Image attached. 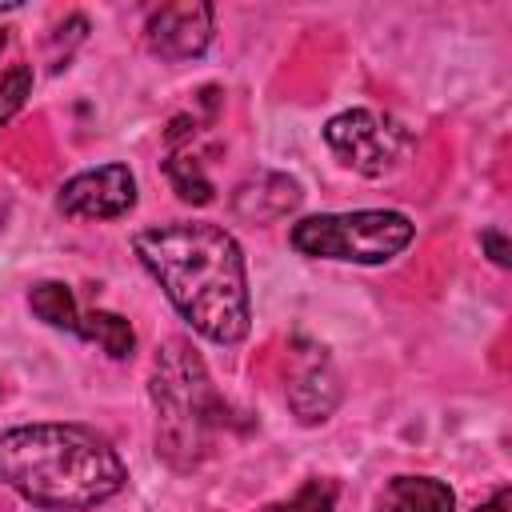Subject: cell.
Instances as JSON below:
<instances>
[{"mask_svg":"<svg viewBox=\"0 0 512 512\" xmlns=\"http://www.w3.org/2000/svg\"><path fill=\"white\" fill-rule=\"evenodd\" d=\"M28 92H32V68L28 64H8V68H0V124L12 116V112H20V104L28 100Z\"/></svg>","mask_w":512,"mask_h":512,"instance_id":"cell-14","label":"cell"},{"mask_svg":"<svg viewBox=\"0 0 512 512\" xmlns=\"http://www.w3.org/2000/svg\"><path fill=\"white\" fill-rule=\"evenodd\" d=\"M4 44H8V36H4V32H0V52H4Z\"/></svg>","mask_w":512,"mask_h":512,"instance_id":"cell-18","label":"cell"},{"mask_svg":"<svg viewBox=\"0 0 512 512\" xmlns=\"http://www.w3.org/2000/svg\"><path fill=\"white\" fill-rule=\"evenodd\" d=\"M132 248L200 336L212 344H240L248 336V272L232 232L204 220H176L136 232Z\"/></svg>","mask_w":512,"mask_h":512,"instance_id":"cell-1","label":"cell"},{"mask_svg":"<svg viewBox=\"0 0 512 512\" xmlns=\"http://www.w3.org/2000/svg\"><path fill=\"white\" fill-rule=\"evenodd\" d=\"M296 204H300V184L292 176H280V172H256V176H248L236 188V200H232V208L244 220H256V224L280 220Z\"/></svg>","mask_w":512,"mask_h":512,"instance_id":"cell-9","label":"cell"},{"mask_svg":"<svg viewBox=\"0 0 512 512\" xmlns=\"http://www.w3.org/2000/svg\"><path fill=\"white\" fill-rule=\"evenodd\" d=\"M152 404H156V448L172 468H196L224 416L204 360L188 340H164L152 360Z\"/></svg>","mask_w":512,"mask_h":512,"instance_id":"cell-3","label":"cell"},{"mask_svg":"<svg viewBox=\"0 0 512 512\" xmlns=\"http://www.w3.org/2000/svg\"><path fill=\"white\" fill-rule=\"evenodd\" d=\"M456 496L432 476H396L384 492V512H452Z\"/></svg>","mask_w":512,"mask_h":512,"instance_id":"cell-10","label":"cell"},{"mask_svg":"<svg viewBox=\"0 0 512 512\" xmlns=\"http://www.w3.org/2000/svg\"><path fill=\"white\" fill-rule=\"evenodd\" d=\"M28 308H32L44 324H52V328H64V332H76V328H80L76 296H72V288L60 284V280H44V284H36V288L28 292Z\"/></svg>","mask_w":512,"mask_h":512,"instance_id":"cell-11","label":"cell"},{"mask_svg":"<svg viewBox=\"0 0 512 512\" xmlns=\"http://www.w3.org/2000/svg\"><path fill=\"white\" fill-rule=\"evenodd\" d=\"M332 504H336V484H328V480H308L288 504L268 508V512H332Z\"/></svg>","mask_w":512,"mask_h":512,"instance_id":"cell-15","label":"cell"},{"mask_svg":"<svg viewBox=\"0 0 512 512\" xmlns=\"http://www.w3.org/2000/svg\"><path fill=\"white\" fill-rule=\"evenodd\" d=\"M324 140L340 156V164H348L360 176L392 172L408 148V132L392 116H380L372 108H352L332 116L324 124Z\"/></svg>","mask_w":512,"mask_h":512,"instance_id":"cell-5","label":"cell"},{"mask_svg":"<svg viewBox=\"0 0 512 512\" xmlns=\"http://www.w3.org/2000/svg\"><path fill=\"white\" fill-rule=\"evenodd\" d=\"M76 336H84V340H92V344H100L108 356H128L132 352V344H136V336H132V328H128V320L124 316H116V312H80V328H76Z\"/></svg>","mask_w":512,"mask_h":512,"instance_id":"cell-13","label":"cell"},{"mask_svg":"<svg viewBox=\"0 0 512 512\" xmlns=\"http://www.w3.org/2000/svg\"><path fill=\"white\" fill-rule=\"evenodd\" d=\"M164 172H168L180 200H188V204H208L212 200V180L204 176V160L192 148H172V156L164 160Z\"/></svg>","mask_w":512,"mask_h":512,"instance_id":"cell-12","label":"cell"},{"mask_svg":"<svg viewBox=\"0 0 512 512\" xmlns=\"http://www.w3.org/2000/svg\"><path fill=\"white\" fill-rule=\"evenodd\" d=\"M336 404H340V380H336L324 348L300 344L296 372H292V384H288V408L296 412L300 424H320V420L332 416Z\"/></svg>","mask_w":512,"mask_h":512,"instance_id":"cell-8","label":"cell"},{"mask_svg":"<svg viewBox=\"0 0 512 512\" xmlns=\"http://www.w3.org/2000/svg\"><path fill=\"white\" fill-rule=\"evenodd\" d=\"M476 512H512V492H508V488H496V492H492V500H488V504H480Z\"/></svg>","mask_w":512,"mask_h":512,"instance_id":"cell-17","label":"cell"},{"mask_svg":"<svg viewBox=\"0 0 512 512\" xmlns=\"http://www.w3.org/2000/svg\"><path fill=\"white\" fill-rule=\"evenodd\" d=\"M416 224L392 208H364V212H324L292 224V248L316 260H344V264H384L412 244Z\"/></svg>","mask_w":512,"mask_h":512,"instance_id":"cell-4","label":"cell"},{"mask_svg":"<svg viewBox=\"0 0 512 512\" xmlns=\"http://www.w3.org/2000/svg\"><path fill=\"white\" fill-rule=\"evenodd\" d=\"M60 212L76 220H116L136 204V180L124 164H104L72 176L60 188Z\"/></svg>","mask_w":512,"mask_h":512,"instance_id":"cell-6","label":"cell"},{"mask_svg":"<svg viewBox=\"0 0 512 512\" xmlns=\"http://www.w3.org/2000/svg\"><path fill=\"white\" fill-rule=\"evenodd\" d=\"M212 4L204 0H176L164 4L148 16L144 24V44L160 56V60H192L208 48L212 40Z\"/></svg>","mask_w":512,"mask_h":512,"instance_id":"cell-7","label":"cell"},{"mask_svg":"<svg viewBox=\"0 0 512 512\" xmlns=\"http://www.w3.org/2000/svg\"><path fill=\"white\" fill-rule=\"evenodd\" d=\"M480 244L488 248V256H492V264H500V268H508V240L496 232V228H488V232H480Z\"/></svg>","mask_w":512,"mask_h":512,"instance_id":"cell-16","label":"cell"},{"mask_svg":"<svg viewBox=\"0 0 512 512\" xmlns=\"http://www.w3.org/2000/svg\"><path fill=\"white\" fill-rule=\"evenodd\" d=\"M0 484L36 508L84 512L124 488V460L84 424H20L0 432Z\"/></svg>","mask_w":512,"mask_h":512,"instance_id":"cell-2","label":"cell"}]
</instances>
